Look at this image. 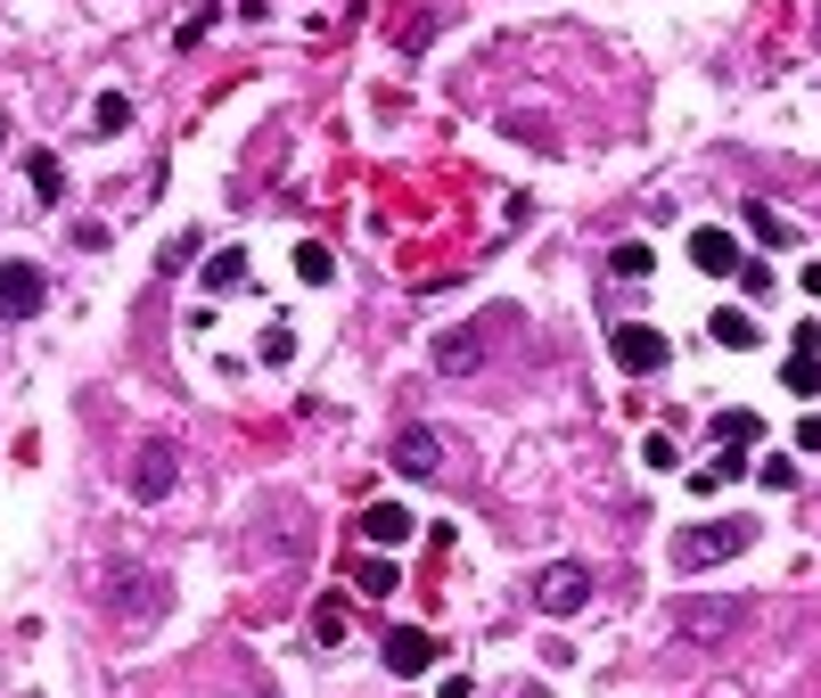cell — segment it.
<instances>
[{
  "label": "cell",
  "mask_w": 821,
  "mask_h": 698,
  "mask_svg": "<svg viewBox=\"0 0 821 698\" xmlns=\"http://www.w3.org/2000/svg\"><path fill=\"white\" fill-rule=\"evenodd\" d=\"M99 600H108V617L116 625H157L164 617V600H173V591H164V576H149V567H108V576H99Z\"/></svg>",
  "instance_id": "obj_1"
},
{
  "label": "cell",
  "mask_w": 821,
  "mask_h": 698,
  "mask_svg": "<svg viewBox=\"0 0 821 698\" xmlns=\"http://www.w3.org/2000/svg\"><path fill=\"white\" fill-rule=\"evenodd\" d=\"M755 542V518H699L682 542H673V567L682 576H699V567H723V559H740Z\"/></svg>",
  "instance_id": "obj_2"
},
{
  "label": "cell",
  "mask_w": 821,
  "mask_h": 698,
  "mask_svg": "<svg viewBox=\"0 0 821 698\" xmlns=\"http://www.w3.org/2000/svg\"><path fill=\"white\" fill-rule=\"evenodd\" d=\"M608 346H617V370H624V378H658V370L673 362V346H665L658 321H617Z\"/></svg>",
  "instance_id": "obj_3"
},
{
  "label": "cell",
  "mask_w": 821,
  "mask_h": 698,
  "mask_svg": "<svg viewBox=\"0 0 821 698\" xmlns=\"http://www.w3.org/2000/svg\"><path fill=\"white\" fill-rule=\"evenodd\" d=\"M485 353H493V321H460V329H444L428 346V362L444 378H469V370H485Z\"/></svg>",
  "instance_id": "obj_4"
},
{
  "label": "cell",
  "mask_w": 821,
  "mask_h": 698,
  "mask_svg": "<svg viewBox=\"0 0 821 698\" xmlns=\"http://www.w3.org/2000/svg\"><path fill=\"white\" fill-rule=\"evenodd\" d=\"M748 625V600H682L673 608V632L682 641H731Z\"/></svg>",
  "instance_id": "obj_5"
},
{
  "label": "cell",
  "mask_w": 821,
  "mask_h": 698,
  "mask_svg": "<svg viewBox=\"0 0 821 698\" xmlns=\"http://www.w3.org/2000/svg\"><path fill=\"white\" fill-rule=\"evenodd\" d=\"M583 600H592V567L559 559V567H542V576H534V608H542V617H575Z\"/></svg>",
  "instance_id": "obj_6"
},
{
  "label": "cell",
  "mask_w": 821,
  "mask_h": 698,
  "mask_svg": "<svg viewBox=\"0 0 821 698\" xmlns=\"http://www.w3.org/2000/svg\"><path fill=\"white\" fill-rule=\"evenodd\" d=\"M173 477H181V452L164 436H149L132 452V501H164V493H173Z\"/></svg>",
  "instance_id": "obj_7"
},
{
  "label": "cell",
  "mask_w": 821,
  "mask_h": 698,
  "mask_svg": "<svg viewBox=\"0 0 821 698\" xmlns=\"http://www.w3.org/2000/svg\"><path fill=\"white\" fill-rule=\"evenodd\" d=\"M378 658H387V674H403V682H419V674L435 666V632H428V625H394L387 641H378Z\"/></svg>",
  "instance_id": "obj_8"
},
{
  "label": "cell",
  "mask_w": 821,
  "mask_h": 698,
  "mask_svg": "<svg viewBox=\"0 0 821 698\" xmlns=\"http://www.w3.org/2000/svg\"><path fill=\"white\" fill-rule=\"evenodd\" d=\"M411 535H419V518L403 510V501H370V510H362V542H370V551H403Z\"/></svg>",
  "instance_id": "obj_9"
},
{
  "label": "cell",
  "mask_w": 821,
  "mask_h": 698,
  "mask_svg": "<svg viewBox=\"0 0 821 698\" xmlns=\"http://www.w3.org/2000/svg\"><path fill=\"white\" fill-rule=\"evenodd\" d=\"M394 477H444V436L403 428V436H394Z\"/></svg>",
  "instance_id": "obj_10"
},
{
  "label": "cell",
  "mask_w": 821,
  "mask_h": 698,
  "mask_svg": "<svg viewBox=\"0 0 821 698\" xmlns=\"http://www.w3.org/2000/svg\"><path fill=\"white\" fill-rule=\"evenodd\" d=\"M41 271L33 263H0V321H26V312H41Z\"/></svg>",
  "instance_id": "obj_11"
},
{
  "label": "cell",
  "mask_w": 821,
  "mask_h": 698,
  "mask_svg": "<svg viewBox=\"0 0 821 698\" xmlns=\"http://www.w3.org/2000/svg\"><path fill=\"white\" fill-rule=\"evenodd\" d=\"M690 263L714 271V280H731V271H740V239H731V230H714V222H699V230H690Z\"/></svg>",
  "instance_id": "obj_12"
},
{
  "label": "cell",
  "mask_w": 821,
  "mask_h": 698,
  "mask_svg": "<svg viewBox=\"0 0 821 698\" xmlns=\"http://www.w3.org/2000/svg\"><path fill=\"white\" fill-rule=\"evenodd\" d=\"M707 337H714L723 353H748V346H755V312H748V305H714Z\"/></svg>",
  "instance_id": "obj_13"
},
{
  "label": "cell",
  "mask_w": 821,
  "mask_h": 698,
  "mask_svg": "<svg viewBox=\"0 0 821 698\" xmlns=\"http://www.w3.org/2000/svg\"><path fill=\"white\" fill-rule=\"evenodd\" d=\"M346 632H353V608H346V591H329V600L312 608V641H321V649H337Z\"/></svg>",
  "instance_id": "obj_14"
},
{
  "label": "cell",
  "mask_w": 821,
  "mask_h": 698,
  "mask_svg": "<svg viewBox=\"0 0 821 698\" xmlns=\"http://www.w3.org/2000/svg\"><path fill=\"white\" fill-rule=\"evenodd\" d=\"M288 263H297V280H304V288L337 280V263H329V247H321V239H297V256H288Z\"/></svg>",
  "instance_id": "obj_15"
},
{
  "label": "cell",
  "mask_w": 821,
  "mask_h": 698,
  "mask_svg": "<svg viewBox=\"0 0 821 698\" xmlns=\"http://www.w3.org/2000/svg\"><path fill=\"white\" fill-rule=\"evenodd\" d=\"M781 387L813 403V395H821V353H789V362H781Z\"/></svg>",
  "instance_id": "obj_16"
},
{
  "label": "cell",
  "mask_w": 821,
  "mask_h": 698,
  "mask_svg": "<svg viewBox=\"0 0 821 698\" xmlns=\"http://www.w3.org/2000/svg\"><path fill=\"white\" fill-rule=\"evenodd\" d=\"M198 280L214 288V296H222V288H239V280H247V256H239V247H222V256H206V271H198Z\"/></svg>",
  "instance_id": "obj_17"
},
{
  "label": "cell",
  "mask_w": 821,
  "mask_h": 698,
  "mask_svg": "<svg viewBox=\"0 0 821 698\" xmlns=\"http://www.w3.org/2000/svg\"><path fill=\"white\" fill-rule=\"evenodd\" d=\"M353 584H362V600H387L394 591V559L378 551V559H353Z\"/></svg>",
  "instance_id": "obj_18"
},
{
  "label": "cell",
  "mask_w": 821,
  "mask_h": 698,
  "mask_svg": "<svg viewBox=\"0 0 821 698\" xmlns=\"http://www.w3.org/2000/svg\"><path fill=\"white\" fill-rule=\"evenodd\" d=\"M714 436H723V443H755V436H764V419H755L748 403H731V411H714Z\"/></svg>",
  "instance_id": "obj_19"
},
{
  "label": "cell",
  "mask_w": 821,
  "mask_h": 698,
  "mask_svg": "<svg viewBox=\"0 0 821 698\" xmlns=\"http://www.w3.org/2000/svg\"><path fill=\"white\" fill-rule=\"evenodd\" d=\"M649 239H617V256H608V271H624V280H649Z\"/></svg>",
  "instance_id": "obj_20"
},
{
  "label": "cell",
  "mask_w": 821,
  "mask_h": 698,
  "mask_svg": "<svg viewBox=\"0 0 821 698\" xmlns=\"http://www.w3.org/2000/svg\"><path fill=\"white\" fill-rule=\"evenodd\" d=\"M26 173H33V189H41V198H58V189H67V164H58L50 148H33V164H26Z\"/></svg>",
  "instance_id": "obj_21"
},
{
  "label": "cell",
  "mask_w": 821,
  "mask_h": 698,
  "mask_svg": "<svg viewBox=\"0 0 821 698\" xmlns=\"http://www.w3.org/2000/svg\"><path fill=\"white\" fill-rule=\"evenodd\" d=\"M641 460H649V469H682V443H673L665 428H649L641 436Z\"/></svg>",
  "instance_id": "obj_22"
},
{
  "label": "cell",
  "mask_w": 821,
  "mask_h": 698,
  "mask_svg": "<svg viewBox=\"0 0 821 698\" xmlns=\"http://www.w3.org/2000/svg\"><path fill=\"white\" fill-rule=\"evenodd\" d=\"M91 123H99V132H123V123H132V99H123V91H99Z\"/></svg>",
  "instance_id": "obj_23"
},
{
  "label": "cell",
  "mask_w": 821,
  "mask_h": 698,
  "mask_svg": "<svg viewBox=\"0 0 821 698\" xmlns=\"http://www.w3.org/2000/svg\"><path fill=\"white\" fill-rule=\"evenodd\" d=\"M263 362H271V370L297 362V329H288V321H271V329H263Z\"/></svg>",
  "instance_id": "obj_24"
},
{
  "label": "cell",
  "mask_w": 821,
  "mask_h": 698,
  "mask_svg": "<svg viewBox=\"0 0 821 698\" xmlns=\"http://www.w3.org/2000/svg\"><path fill=\"white\" fill-rule=\"evenodd\" d=\"M748 230H755V247H789V222L764 215V206H748Z\"/></svg>",
  "instance_id": "obj_25"
},
{
  "label": "cell",
  "mask_w": 821,
  "mask_h": 698,
  "mask_svg": "<svg viewBox=\"0 0 821 698\" xmlns=\"http://www.w3.org/2000/svg\"><path fill=\"white\" fill-rule=\"evenodd\" d=\"M755 477H764V485H772V493H789V485H797V477H805V469H797V460H789V452H772V460H764V469H755Z\"/></svg>",
  "instance_id": "obj_26"
},
{
  "label": "cell",
  "mask_w": 821,
  "mask_h": 698,
  "mask_svg": "<svg viewBox=\"0 0 821 698\" xmlns=\"http://www.w3.org/2000/svg\"><path fill=\"white\" fill-rule=\"evenodd\" d=\"M731 280H740V296H755V305H764V296H772V271H764V263H740V271H731Z\"/></svg>",
  "instance_id": "obj_27"
},
{
  "label": "cell",
  "mask_w": 821,
  "mask_h": 698,
  "mask_svg": "<svg viewBox=\"0 0 821 698\" xmlns=\"http://www.w3.org/2000/svg\"><path fill=\"white\" fill-rule=\"evenodd\" d=\"M797 452H805V460H821V411H805V419H797Z\"/></svg>",
  "instance_id": "obj_28"
},
{
  "label": "cell",
  "mask_w": 821,
  "mask_h": 698,
  "mask_svg": "<svg viewBox=\"0 0 821 698\" xmlns=\"http://www.w3.org/2000/svg\"><path fill=\"white\" fill-rule=\"evenodd\" d=\"M789 353H821V321H797L789 329Z\"/></svg>",
  "instance_id": "obj_29"
},
{
  "label": "cell",
  "mask_w": 821,
  "mask_h": 698,
  "mask_svg": "<svg viewBox=\"0 0 821 698\" xmlns=\"http://www.w3.org/2000/svg\"><path fill=\"white\" fill-rule=\"evenodd\" d=\"M435 698H477V682H469V674H444V682H435Z\"/></svg>",
  "instance_id": "obj_30"
},
{
  "label": "cell",
  "mask_w": 821,
  "mask_h": 698,
  "mask_svg": "<svg viewBox=\"0 0 821 698\" xmlns=\"http://www.w3.org/2000/svg\"><path fill=\"white\" fill-rule=\"evenodd\" d=\"M797 288H805L813 305H821V263H805V271H797Z\"/></svg>",
  "instance_id": "obj_31"
},
{
  "label": "cell",
  "mask_w": 821,
  "mask_h": 698,
  "mask_svg": "<svg viewBox=\"0 0 821 698\" xmlns=\"http://www.w3.org/2000/svg\"><path fill=\"white\" fill-rule=\"evenodd\" d=\"M0 148H9V116H0Z\"/></svg>",
  "instance_id": "obj_32"
},
{
  "label": "cell",
  "mask_w": 821,
  "mask_h": 698,
  "mask_svg": "<svg viewBox=\"0 0 821 698\" xmlns=\"http://www.w3.org/2000/svg\"><path fill=\"white\" fill-rule=\"evenodd\" d=\"M256 698H280V690H256Z\"/></svg>",
  "instance_id": "obj_33"
}]
</instances>
